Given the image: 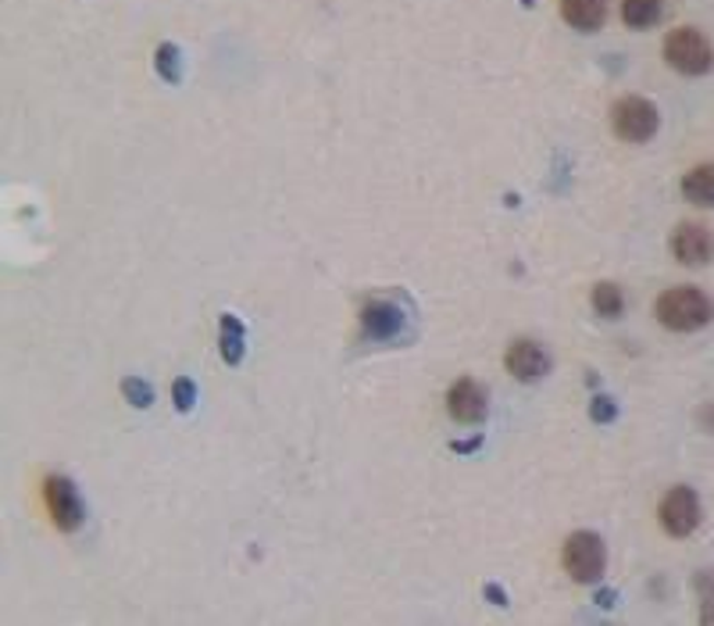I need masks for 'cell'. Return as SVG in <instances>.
<instances>
[{"label":"cell","instance_id":"cell-1","mask_svg":"<svg viewBox=\"0 0 714 626\" xmlns=\"http://www.w3.org/2000/svg\"><path fill=\"white\" fill-rule=\"evenodd\" d=\"M654 315L671 334H697L714 318V301L697 287H671L657 298Z\"/></svg>","mask_w":714,"mask_h":626},{"label":"cell","instance_id":"cell-2","mask_svg":"<svg viewBox=\"0 0 714 626\" xmlns=\"http://www.w3.org/2000/svg\"><path fill=\"white\" fill-rule=\"evenodd\" d=\"M665 61L679 75H707L714 69V47L700 29H671L665 40Z\"/></svg>","mask_w":714,"mask_h":626},{"label":"cell","instance_id":"cell-3","mask_svg":"<svg viewBox=\"0 0 714 626\" xmlns=\"http://www.w3.org/2000/svg\"><path fill=\"white\" fill-rule=\"evenodd\" d=\"M561 562H565V573L576 583H596V580L604 577V566H607L604 541L596 533H590V530L571 533L568 541H565Z\"/></svg>","mask_w":714,"mask_h":626},{"label":"cell","instance_id":"cell-4","mask_svg":"<svg viewBox=\"0 0 714 626\" xmlns=\"http://www.w3.org/2000/svg\"><path fill=\"white\" fill-rule=\"evenodd\" d=\"M661 125V115L646 97H621L612 108V130L626 144H646Z\"/></svg>","mask_w":714,"mask_h":626},{"label":"cell","instance_id":"cell-5","mask_svg":"<svg viewBox=\"0 0 714 626\" xmlns=\"http://www.w3.org/2000/svg\"><path fill=\"white\" fill-rule=\"evenodd\" d=\"M657 516H661V527H665L671 537H690L700 527L704 508H700V497L690 487H671L665 494V502H661Z\"/></svg>","mask_w":714,"mask_h":626},{"label":"cell","instance_id":"cell-6","mask_svg":"<svg viewBox=\"0 0 714 626\" xmlns=\"http://www.w3.org/2000/svg\"><path fill=\"white\" fill-rule=\"evenodd\" d=\"M671 254H675V262L700 268L714 258V237L707 233V226L682 222V226H675V233H671Z\"/></svg>","mask_w":714,"mask_h":626},{"label":"cell","instance_id":"cell-7","mask_svg":"<svg viewBox=\"0 0 714 626\" xmlns=\"http://www.w3.org/2000/svg\"><path fill=\"white\" fill-rule=\"evenodd\" d=\"M44 494H47V508L55 516L58 530H75L83 522V505H80V494L64 477H50L44 483Z\"/></svg>","mask_w":714,"mask_h":626},{"label":"cell","instance_id":"cell-8","mask_svg":"<svg viewBox=\"0 0 714 626\" xmlns=\"http://www.w3.org/2000/svg\"><path fill=\"white\" fill-rule=\"evenodd\" d=\"M504 365H508V373L515 380L532 383V380H540L550 369V358H547V351H543L536 340L522 337V340L511 344L508 354H504Z\"/></svg>","mask_w":714,"mask_h":626},{"label":"cell","instance_id":"cell-9","mask_svg":"<svg viewBox=\"0 0 714 626\" xmlns=\"http://www.w3.org/2000/svg\"><path fill=\"white\" fill-rule=\"evenodd\" d=\"M447 412L458 423H483L486 416V390L475 380H458L447 390Z\"/></svg>","mask_w":714,"mask_h":626},{"label":"cell","instance_id":"cell-10","mask_svg":"<svg viewBox=\"0 0 714 626\" xmlns=\"http://www.w3.org/2000/svg\"><path fill=\"white\" fill-rule=\"evenodd\" d=\"M561 19L579 33H596L607 19L604 0H561Z\"/></svg>","mask_w":714,"mask_h":626},{"label":"cell","instance_id":"cell-11","mask_svg":"<svg viewBox=\"0 0 714 626\" xmlns=\"http://www.w3.org/2000/svg\"><path fill=\"white\" fill-rule=\"evenodd\" d=\"M682 197L697 204V208H711L714 204V165H697L682 179Z\"/></svg>","mask_w":714,"mask_h":626},{"label":"cell","instance_id":"cell-12","mask_svg":"<svg viewBox=\"0 0 714 626\" xmlns=\"http://www.w3.org/2000/svg\"><path fill=\"white\" fill-rule=\"evenodd\" d=\"M661 0H621V22L629 25V29H646V25H654L661 19Z\"/></svg>","mask_w":714,"mask_h":626},{"label":"cell","instance_id":"cell-13","mask_svg":"<svg viewBox=\"0 0 714 626\" xmlns=\"http://www.w3.org/2000/svg\"><path fill=\"white\" fill-rule=\"evenodd\" d=\"M590 301H593V312L604 315V318H618L621 309H626V298H621V290L615 284H596Z\"/></svg>","mask_w":714,"mask_h":626}]
</instances>
